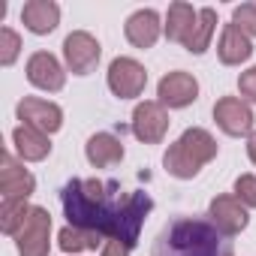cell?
<instances>
[{"label":"cell","mask_w":256,"mask_h":256,"mask_svg":"<svg viewBox=\"0 0 256 256\" xmlns=\"http://www.w3.org/2000/svg\"><path fill=\"white\" fill-rule=\"evenodd\" d=\"M28 82L40 90H48V94H58L64 90L66 84V70L60 66V60L52 54V52H36L30 54L28 60Z\"/></svg>","instance_id":"13"},{"label":"cell","mask_w":256,"mask_h":256,"mask_svg":"<svg viewBox=\"0 0 256 256\" xmlns=\"http://www.w3.org/2000/svg\"><path fill=\"white\" fill-rule=\"evenodd\" d=\"M223 235L202 217H178L163 226L151 256H220Z\"/></svg>","instance_id":"2"},{"label":"cell","mask_w":256,"mask_h":256,"mask_svg":"<svg viewBox=\"0 0 256 256\" xmlns=\"http://www.w3.org/2000/svg\"><path fill=\"white\" fill-rule=\"evenodd\" d=\"M214 30H217V12H214L211 6L199 10V22H196L193 34L187 36L184 48H187L190 54H205V52L211 48V36H214Z\"/></svg>","instance_id":"20"},{"label":"cell","mask_w":256,"mask_h":256,"mask_svg":"<svg viewBox=\"0 0 256 256\" xmlns=\"http://www.w3.org/2000/svg\"><path fill=\"white\" fill-rule=\"evenodd\" d=\"M235 199L244 208H256V175H241L235 181Z\"/></svg>","instance_id":"25"},{"label":"cell","mask_w":256,"mask_h":256,"mask_svg":"<svg viewBox=\"0 0 256 256\" xmlns=\"http://www.w3.org/2000/svg\"><path fill=\"white\" fill-rule=\"evenodd\" d=\"M22 54V36L12 28H0V66H12Z\"/></svg>","instance_id":"23"},{"label":"cell","mask_w":256,"mask_h":256,"mask_svg":"<svg viewBox=\"0 0 256 256\" xmlns=\"http://www.w3.org/2000/svg\"><path fill=\"white\" fill-rule=\"evenodd\" d=\"M217 157V142L208 130L202 126H190V130L181 133V139L175 145H169L166 157H163V166L172 178L178 181H190L196 178L211 160Z\"/></svg>","instance_id":"3"},{"label":"cell","mask_w":256,"mask_h":256,"mask_svg":"<svg viewBox=\"0 0 256 256\" xmlns=\"http://www.w3.org/2000/svg\"><path fill=\"white\" fill-rule=\"evenodd\" d=\"M232 24L241 30V34H247L250 40L256 36V4H241V6H235L232 10Z\"/></svg>","instance_id":"24"},{"label":"cell","mask_w":256,"mask_h":256,"mask_svg":"<svg viewBox=\"0 0 256 256\" xmlns=\"http://www.w3.org/2000/svg\"><path fill=\"white\" fill-rule=\"evenodd\" d=\"M30 208H34V205H28V202H0V229L16 238L18 229L24 226Z\"/></svg>","instance_id":"22"},{"label":"cell","mask_w":256,"mask_h":256,"mask_svg":"<svg viewBox=\"0 0 256 256\" xmlns=\"http://www.w3.org/2000/svg\"><path fill=\"white\" fill-rule=\"evenodd\" d=\"M169 108H163L157 100H145L133 108V120H130V130L139 142L145 145H160L169 133Z\"/></svg>","instance_id":"5"},{"label":"cell","mask_w":256,"mask_h":256,"mask_svg":"<svg viewBox=\"0 0 256 256\" xmlns=\"http://www.w3.org/2000/svg\"><path fill=\"white\" fill-rule=\"evenodd\" d=\"M12 145H16V154L22 157V163H42L52 154V139L28 124H18L12 130Z\"/></svg>","instance_id":"16"},{"label":"cell","mask_w":256,"mask_h":256,"mask_svg":"<svg viewBox=\"0 0 256 256\" xmlns=\"http://www.w3.org/2000/svg\"><path fill=\"white\" fill-rule=\"evenodd\" d=\"M58 244L64 253H88V250H102L106 238L96 235V232H88V229H78V226H64L60 235H58Z\"/></svg>","instance_id":"21"},{"label":"cell","mask_w":256,"mask_h":256,"mask_svg":"<svg viewBox=\"0 0 256 256\" xmlns=\"http://www.w3.org/2000/svg\"><path fill=\"white\" fill-rule=\"evenodd\" d=\"M196 100H199V82H196V76H190L184 70L166 72L157 84V102L163 108H187Z\"/></svg>","instance_id":"11"},{"label":"cell","mask_w":256,"mask_h":256,"mask_svg":"<svg viewBox=\"0 0 256 256\" xmlns=\"http://www.w3.org/2000/svg\"><path fill=\"white\" fill-rule=\"evenodd\" d=\"M196 22H199V10H193L190 4H172L169 6V12H166V28H163V34H166V40L169 42H187V36L193 34V28H196Z\"/></svg>","instance_id":"19"},{"label":"cell","mask_w":256,"mask_h":256,"mask_svg":"<svg viewBox=\"0 0 256 256\" xmlns=\"http://www.w3.org/2000/svg\"><path fill=\"white\" fill-rule=\"evenodd\" d=\"M208 220L211 226L223 235V238H235L247 229L250 223V214L247 208L235 199V193H226V196H214L211 205H208Z\"/></svg>","instance_id":"9"},{"label":"cell","mask_w":256,"mask_h":256,"mask_svg":"<svg viewBox=\"0 0 256 256\" xmlns=\"http://www.w3.org/2000/svg\"><path fill=\"white\" fill-rule=\"evenodd\" d=\"M247 157H250V163L256 166V133L247 139Z\"/></svg>","instance_id":"28"},{"label":"cell","mask_w":256,"mask_h":256,"mask_svg":"<svg viewBox=\"0 0 256 256\" xmlns=\"http://www.w3.org/2000/svg\"><path fill=\"white\" fill-rule=\"evenodd\" d=\"M163 22H160V16L154 12V10H139V12H133L130 18H126V24H124V34H126V42L130 46H136V48H154L157 46V40H160V34H163Z\"/></svg>","instance_id":"14"},{"label":"cell","mask_w":256,"mask_h":256,"mask_svg":"<svg viewBox=\"0 0 256 256\" xmlns=\"http://www.w3.org/2000/svg\"><path fill=\"white\" fill-rule=\"evenodd\" d=\"M84 157L94 169H108L124 160V142L112 133H94L84 145Z\"/></svg>","instance_id":"18"},{"label":"cell","mask_w":256,"mask_h":256,"mask_svg":"<svg viewBox=\"0 0 256 256\" xmlns=\"http://www.w3.org/2000/svg\"><path fill=\"white\" fill-rule=\"evenodd\" d=\"M130 253H133V247L124 244V241H118V238H108L102 244V250H100V256H130Z\"/></svg>","instance_id":"27"},{"label":"cell","mask_w":256,"mask_h":256,"mask_svg":"<svg viewBox=\"0 0 256 256\" xmlns=\"http://www.w3.org/2000/svg\"><path fill=\"white\" fill-rule=\"evenodd\" d=\"M60 205L70 226L88 229L136 247L145 217L154 211V199L145 190H120L118 181L72 178L60 190Z\"/></svg>","instance_id":"1"},{"label":"cell","mask_w":256,"mask_h":256,"mask_svg":"<svg viewBox=\"0 0 256 256\" xmlns=\"http://www.w3.org/2000/svg\"><path fill=\"white\" fill-rule=\"evenodd\" d=\"M16 114H18L22 124L34 126V130H40V133H46V136L58 133L60 126H64V108H60L58 102L42 100V96H24V100L18 102Z\"/></svg>","instance_id":"12"},{"label":"cell","mask_w":256,"mask_h":256,"mask_svg":"<svg viewBox=\"0 0 256 256\" xmlns=\"http://www.w3.org/2000/svg\"><path fill=\"white\" fill-rule=\"evenodd\" d=\"M217 58L223 66H241L253 58V40L247 34H241L235 24H226L217 42Z\"/></svg>","instance_id":"17"},{"label":"cell","mask_w":256,"mask_h":256,"mask_svg":"<svg viewBox=\"0 0 256 256\" xmlns=\"http://www.w3.org/2000/svg\"><path fill=\"white\" fill-rule=\"evenodd\" d=\"M106 82H108V90L118 100H136L148 88V72L133 58H114L112 66H108V78Z\"/></svg>","instance_id":"6"},{"label":"cell","mask_w":256,"mask_h":256,"mask_svg":"<svg viewBox=\"0 0 256 256\" xmlns=\"http://www.w3.org/2000/svg\"><path fill=\"white\" fill-rule=\"evenodd\" d=\"M48 241H52V214L46 208L34 205L24 226L16 235L18 256H48V250H52Z\"/></svg>","instance_id":"4"},{"label":"cell","mask_w":256,"mask_h":256,"mask_svg":"<svg viewBox=\"0 0 256 256\" xmlns=\"http://www.w3.org/2000/svg\"><path fill=\"white\" fill-rule=\"evenodd\" d=\"M36 190V178L18 163L12 154H4L0 160V199L4 202H28Z\"/></svg>","instance_id":"10"},{"label":"cell","mask_w":256,"mask_h":256,"mask_svg":"<svg viewBox=\"0 0 256 256\" xmlns=\"http://www.w3.org/2000/svg\"><path fill=\"white\" fill-rule=\"evenodd\" d=\"M102 58V46L88 30H76L64 40V60L72 76H90Z\"/></svg>","instance_id":"7"},{"label":"cell","mask_w":256,"mask_h":256,"mask_svg":"<svg viewBox=\"0 0 256 256\" xmlns=\"http://www.w3.org/2000/svg\"><path fill=\"white\" fill-rule=\"evenodd\" d=\"M238 94H241V100L250 106H256V66H250L247 72H241L238 76Z\"/></svg>","instance_id":"26"},{"label":"cell","mask_w":256,"mask_h":256,"mask_svg":"<svg viewBox=\"0 0 256 256\" xmlns=\"http://www.w3.org/2000/svg\"><path fill=\"white\" fill-rule=\"evenodd\" d=\"M22 24L36 34V36H46L52 30H58L60 24V6L54 0H28L24 10H22Z\"/></svg>","instance_id":"15"},{"label":"cell","mask_w":256,"mask_h":256,"mask_svg":"<svg viewBox=\"0 0 256 256\" xmlns=\"http://www.w3.org/2000/svg\"><path fill=\"white\" fill-rule=\"evenodd\" d=\"M214 120H217L220 130L226 136H232V139H241V136L250 139L253 136V124H256L253 108L241 96H220L214 102Z\"/></svg>","instance_id":"8"}]
</instances>
